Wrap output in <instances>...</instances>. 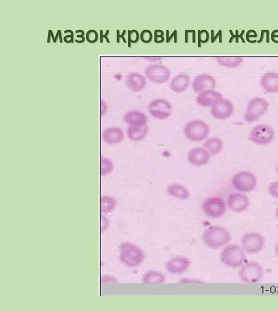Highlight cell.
Wrapping results in <instances>:
<instances>
[{"label":"cell","mask_w":278,"mask_h":311,"mask_svg":"<svg viewBox=\"0 0 278 311\" xmlns=\"http://www.w3.org/2000/svg\"><path fill=\"white\" fill-rule=\"evenodd\" d=\"M167 191L170 196L181 199L187 200L190 197V193L184 186L179 184H172L169 185Z\"/></svg>","instance_id":"26"},{"label":"cell","mask_w":278,"mask_h":311,"mask_svg":"<svg viewBox=\"0 0 278 311\" xmlns=\"http://www.w3.org/2000/svg\"><path fill=\"white\" fill-rule=\"evenodd\" d=\"M145 257L141 249L131 243H126L120 246V259L125 265L136 267L142 264Z\"/></svg>","instance_id":"2"},{"label":"cell","mask_w":278,"mask_h":311,"mask_svg":"<svg viewBox=\"0 0 278 311\" xmlns=\"http://www.w3.org/2000/svg\"><path fill=\"white\" fill-rule=\"evenodd\" d=\"M190 262L186 257H174L167 264V269L169 272L178 274L184 272L190 266Z\"/></svg>","instance_id":"20"},{"label":"cell","mask_w":278,"mask_h":311,"mask_svg":"<svg viewBox=\"0 0 278 311\" xmlns=\"http://www.w3.org/2000/svg\"><path fill=\"white\" fill-rule=\"evenodd\" d=\"M60 37V43H62L63 42V39H62V33H61L60 30H58L56 35V37L54 41V42H56V41L57 40V38L58 37Z\"/></svg>","instance_id":"40"},{"label":"cell","mask_w":278,"mask_h":311,"mask_svg":"<svg viewBox=\"0 0 278 311\" xmlns=\"http://www.w3.org/2000/svg\"><path fill=\"white\" fill-rule=\"evenodd\" d=\"M275 252L276 255L278 256V243L277 244V245L275 246Z\"/></svg>","instance_id":"43"},{"label":"cell","mask_w":278,"mask_h":311,"mask_svg":"<svg viewBox=\"0 0 278 311\" xmlns=\"http://www.w3.org/2000/svg\"><path fill=\"white\" fill-rule=\"evenodd\" d=\"M113 170V164L110 160L106 158H101V174L106 175L110 174Z\"/></svg>","instance_id":"30"},{"label":"cell","mask_w":278,"mask_h":311,"mask_svg":"<svg viewBox=\"0 0 278 311\" xmlns=\"http://www.w3.org/2000/svg\"><path fill=\"white\" fill-rule=\"evenodd\" d=\"M139 39H140V35L137 31L134 30L128 31V45L129 47L130 43L137 42Z\"/></svg>","instance_id":"33"},{"label":"cell","mask_w":278,"mask_h":311,"mask_svg":"<svg viewBox=\"0 0 278 311\" xmlns=\"http://www.w3.org/2000/svg\"><path fill=\"white\" fill-rule=\"evenodd\" d=\"M258 184V179L253 174L247 171L237 173L232 178L233 187L240 193H249L254 190Z\"/></svg>","instance_id":"4"},{"label":"cell","mask_w":278,"mask_h":311,"mask_svg":"<svg viewBox=\"0 0 278 311\" xmlns=\"http://www.w3.org/2000/svg\"><path fill=\"white\" fill-rule=\"evenodd\" d=\"M116 201L111 197H105L101 199V210L103 212H108L115 208Z\"/></svg>","instance_id":"29"},{"label":"cell","mask_w":278,"mask_h":311,"mask_svg":"<svg viewBox=\"0 0 278 311\" xmlns=\"http://www.w3.org/2000/svg\"><path fill=\"white\" fill-rule=\"evenodd\" d=\"M148 133L147 124L143 125L129 126L127 129V135L130 140L139 141L144 139Z\"/></svg>","instance_id":"23"},{"label":"cell","mask_w":278,"mask_h":311,"mask_svg":"<svg viewBox=\"0 0 278 311\" xmlns=\"http://www.w3.org/2000/svg\"><path fill=\"white\" fill-rule=\"evenodd\" d=\"M263 269L261 265L254 261H251L242 267L239 271L240 280L247 283L259 282L263 278Z\"/></svg>","instance_id":"8"},{"label":"cell","mask_w":278,"mask_h":311,"mask_svg":"<svg viewBox=\"0 0 278 311\" xmlns=\"http://www.w3.org/2000/svg\"><path fill=\"white\" fill-rule=\"evenodd\" d=\"M162 58L161 57H153V58H146V59H149L150 61H158L160 59H161Z\"/></svg>","instance_id":"42"},{"label":"cell","mask_w":278,"mask_h":311,"mask_svg":"<svg viewBox=\"0 0 278 311\" xmlns=\"http://www.w3.org/2000/svg\"><path fill=\"white\" fill-rule=\"evenodd\" d=\"M146 77L156 84H164L169 81L171 77L170 69L162 64H152L145 70Z\"/></svg>","instance_id":"11"},{"label":"cell","mask_w":278,"mask_h":311,"mask_svg":"<svg viewBox=\"0 0 278 311\" xmlns=\"http://www.w3.org/2000/svg\"><path fill=\"white\" fill-rule=\"evenodd\" d=\"M268 190L271 197L278 199V181H274L269 184Z\"/></svg>","instance_id":"31"},{"label":"cell","mask_w":278,"mask_h":311,"mask_svg":"<svg viewBox=\"0 0 278 311\" xmlns=\"http://www.w3.org/2000/svg\"><path fill=\"white\" fill-rule=\"evenodd\" d=\"M221 93L214 90H208L199 93L196 98L197 103L202 107H212L217 101L223 99Z\"/></svg>","instance_id":"18"},{"label":"cell","mask_w":278,"mask_h":311,"mask_svg":"<svg viewBox=\"0 0 278 311\" xmlns=\"http://www.w3.org/2000/svg\"><path fill=\"white\" fill-rule=\"evenodd\" d=\"M109 30H107V32H106V34H104V35H103V31H102V30H101V34H100V41H101V43H102V42H103V38H106V40H107V42H108V43H110V41H109V40L108 39V37H107L108 35L109 34Z\"/></svg>","instance_id":"39"},{"label":"cell","mask_w":278,"mask_h":311,"mask_svg":"<svg viewBox=\"0 0 278 311\" xmlns=\"http://www.w3.org/2000/svg\"><path fill=\"white\" fill-rule=\"evenodd\" d=\"M186 137L194 142L201 141L210 135V128L208 124L201 120H193L188 122L184 129Z\"/></svg>","instance_id":"6"},{"label":"cell","mask_w":278,"mask_h":311,"mask_svg":"<svg viewBox=\"0 0 278 311\" xmlns=\"http://www.w3.org/2000/svg\"><path fill=\"white\" fill-rule=\"evenodd\" d=\"M223 142L218 137H212L208 138L205 142L204 148L211 155H217L219 154L223 149Z\"/></svg>","instance_id":"25"},{"label":"cell","mask_w":278,"mask_h":311,"mask_svg":"<svg viewBox=\"0 0 278 311\" xmlns=\"http://www.w3.org/2000/svg\"><path fill=\"white\" fill-rule=\"evenodd\" d=\"M211 155L204 148L198 147L191 149L188 155L189 163L195 166H201L210 162Z\"/></svg>","instance_id":"16"},{"label":"cell","mask_w":278,"mask_h":311,"mask_svg":"<svg viewBox=\"0 0 278 311\" xmlns=\"http://www.w3.org/2000/svg\"><path fill=\"white\" fill-rule=\"evenodd\" d=\"M153 37L152 33L148 30L143 31L140 35L141 40L145 43L151 42L153 40Z\"/></svg>","instance_id":"32"},{"label":"cell","mask_w":278,"mask_h":311,"mask_svg":"<svg viewBox=\"0 0 278 311\" xmlns=\"http://www.w3.org/2000/svg\"><path fill=\"white\" fill-rule=\"evenodd\" d=\"M125 137L124 132L119 128H110L103 132V138L107 143L115 145L123 140Z\"/></svg>","instance_id":"22"},{"label":"cell","mask_w":278,"mask_h":311,"mask_svg":"<svg viewBox=\"0 0 278 311\" xmlns=\"http://www.w3.org/2000/svg\"><path fill=\"white\" fill-rule=\"evenodd\" d=\"M216 86L215 79L207 74H201L196 76L193 82V90L199 94L206 91L214 90Z\"/></svg>","instance_id":"15"},{"label":"cell","mask_w":278,"mask_h":311,"mask_svg":"<svg viewBox=\"0 0 278 311\" xmlns=\"http://www.w3.org/2000/svg\"><path fill=\"white\" fill-rule=\"evenodd\" d=\"M269 103L263 98L256 97L248 103L244 115L246 122L252 123L262 117L268 111Z\"/></svg>","instance_id":"5"},{"label":"cell","mask_w":278,"mask_h":311,"mask_svg":"<svg viewBox=\"0 0 278 311\" xmlns=\"http://www.w3.org/2000/svg\"><path fill=\"white\" fill-rule=\"evenodd\" d=\"M241 243L243 251L250 254H256L263 250L265 241L262 235L250 232L242 237Z\"/></svg>","instance_id":"9"},{"label":"cell","mask_w":278,"mask_h":311,"mask_svg":"<svg viewBox=\"0 0 278 311\" xmlns=\"http://www.w3.org/2000/svg\"><path fill=\"white\" fill-rule=\"evenodd\" d=\"M275 170L276 173L278 174V164L275 166Z\"/></svg>","instance_id":"45"},{"label":"cell","mask_w":278,"mask_h":311,"mask_svg":"<svg viewBox=\"0 0 278 311\" xmlns=\"http://www.w3.org/2000/svg\"><path fill=\"white\" fill-rule=\"evenodd\" d=\"M203 239L208 247L219 248L229 242L230 235L228 231L223 227L212 226L205 231Z\"/></svg>","instance_id":"1"},{"label":"cell","mask_w":278,"mask_h":311,"mask_svg":"<svg viewBox=\"0 0 278 311\" xmlns=\"http://www.w3.org/2000/svg\"><path fill=\"white\" fill-rule=\"evenodd\" d=\"M147 84L145 77L137 73H130L126 78V86L134 92H141L144 90Z\"/></svg>","instance_id":"17"},{"label":"cell","mask_w":278,"mask_h":311,"mask_svg":"<svg viewBox=\"0 0 278 311\" xmlns=\"http://www.w3.org/2000/svg\"><path fill=\"white\" fill-rule=\"evenodd\" d=\"M155 42L160 43L164 41V32L160 30H156L155 31Z\"/></svg>","instance_id":"36"},{"label":"cell","mask_w":278,"mask_h":311,"mask_svg":"<svg viewBox=\"0 0 278 311\" xmlns=\"http://www.w3.org/2000/svg\"><path fill=\"white\" fill-rule=\"evenodd\" d=\"M202 208L208 217L217 219L223 216L226 212V204L224 200L219 197H212L206 199Z\"/></svg>","instance_id":"10"},{"label":"cell","mask_w":278,"mask_h":311,"mask_svg":"<svg viewBox=\"0 0 278 311\" xmlns=\"http://www.w3.org/2000/svg\"><path fill=\"white\" fill-rule=\"evenodd\" d=\"M149 111L154 118L164 120L170 117L172 113V105L163 99H155L149 105Z\"/></svg>","instance_id":"12"},{"label":"cell","mask_w":278,"mask_h":311,"mask_svg":"<svg viewBox=\"0 0 278 311\" xmlns=\"http://www.w3.org/2000/svg\"><path fill=\"white\" fill-rule=\"evenodd\" d=\"M217 63L220 66L227 68L239 67L243 63L242 57H216Z\"/></svg>","instance_id":"27"},{"label":"cell","mask_w":278,"mask_h":311,"mask_svg":"<svg viewBox=\"0 0 278 311\" xmlns=\"http://www.w3.org/2000/svg\"><path fill=\"white\" fill-rule=\"evenodd\" d=\"M260 84L264 90L269 93L278 92V74L267 73L261 78Z\"/></svg>","instance_id":"19"},{"label":"cell","mask_w":278,"mask_h":311,"mask_svg":"<svg viewBox=\"0 0 278 311\" xmlns=\"http://www.w3.org/2000/svg\"><path fill=\"white\" fill-rule=\"evenodd\" d=\"M258 37L257 33L253 30H250L247 32L246 34L247 40L249 42L250 38H257Z\"/></svg>","instance_id":"37"},{"label":"cell","mask_w":278,"mask_h":311,"mask_svg":"<svg viewBox=\"0 0 278 311\" xmlns=\"http://www.w3.org/2000/svg\"><path fill=\"white\" fill-rule=\"evenodd\" d=\"M210 35L206 30L198 31V41L199 42L206 43L210 40Z\"/></svg>","instance_id":"35"},{"label":"cell","mask_w":278,"mask_h":311,"mask_svg":"<svg viewBox=\"0 0 278 311\" xmlns=\"http://www.w3.org/2000/svg\"><path fill=\"white\" fill-rule=\"evenodd\" d=\"M211 114L216 119L224 120L230 118L234 111V106L229 100L222 99L211 107Z\"/></svg>","instance_id":"13"},{"label":"cell","mask_w":278,"mask_h":311,"mask_svg":"<svg viewBox=\"0 0 278 311\" xmlns=\"http://www.w3.org/2000/svg\"><path fill=\"white\" fill-rule=\"evenodd\" d=\"M245 252L237 245L226 247L221 253L222 262L229 268H238L244 264L246 257Z\"/></svg>","instance_id":"3"},{"label":"cell","mask_w":278,"mask_h":311,"mask_svg":"<svg viewBox=\"0 0 278 311\" xmlns=\"http://www.w3.org/2000/svg\"><path fill=\"white\" fill-rule=\"evenodd\" d=\"M190 83V77L186 74L181 73L174 77L171 81V90L176 93L186 91Z\"/></svg>","instance_id":"21"},{"label":"cell","mask_w":278,"mask_h":311,"mask_svg":"<svg viewBox=\"0 0 278 311\" xmlns=\"http://www.w3.org/2000/svg\"><path fill=\"white\" fill-rule=\"evenodd\" d=\"M86 38L89 42L95 43L98 40L99 35L97 31L92 30L87 32Z\"/></svg>","instance_id":"34"},{"label":"cell","mask_w":278,"mask_h":311,"mask_svg":"<svg viewBox=\"0 0 278 311\" xmlns=\"http://www.w3.org/2000/svg\"><path fill=\"white\" fill-rule=\"evenodd\" d=\"M275 216L276 218L278 220V207H277V208L275 210Z\"/></svg>","instance_id":"44"},{"label":"cell","mask_w":278,"mask_h":311,"mask_svg":"<svg viewBox=\"0 0 278 311\" xmlns=\"http://www.w3.org/2000/svg\"><path fill=\"white\" fill-rule=\"evenodd\" d=\"M124 120L129 126H138L147 124V118L144 113L132 110L125 114Z\"/></svg>","instance_id":"24"},{"label":"cell","mask_w":278,"mask_h":311,"mask_svg":"<svg viewBox=\"0 0 278 311\" xmlns=\"http://www.w3.org/2000/svg\"><path fill=\"white\" fill-rule=\"evenodd\" d=\"M278 30H275L271 34V39L274 43H278Z\"/></svg>","instance_id":"38"},{"label":"cell","mask_w":278,"mask_h":311,"mask_svg":"<svg viewBox=\"0 0 278 311\" xmlns=\"http://www.w3.org/2000/svg\"><path fill=\"white\" fill-rule=\"evenodd\" d=\"M164 275L156 271H149L145 273L143 278V281L146 284L161 283L164 282Z\"/></svg>","instance_id":"28"},{"label":"cell","mask_w":278,"mask_h":311,"mask_svg":"<svg viewBox=\"0 0 278 311\" xmlns=\"http://www.w3.org/2000/svg\"><path fill=\"white\" fill-rule=\"evenodd\" d=\"M249 139L258 146H267L272 143L275 138V131L266 124H259L252 128L249 133Z\"/></svg>","instance_id":"7"},{"label":"cell","mask_w":278,"mask_h":311,"mask_svg":"<svg viewBox=\"0 0 278 311\" xmlns=\"http://www.w3.org/2000/svg\"><path fill=\"white\" fill-rule=\"evenodd\" d=\"M125 33H126V31H124L123 34L119 35V30L117 31V42H120V40H119L120 39L119 38L120 37L123 38V39L124 41H125V42H126V41L125 40V38L123 37V35H125Z\"/></svg>","instance_id":"41"},{"label":"cell","mask_w":278,"mask_h":311,"mask_svg":"<svg viewBox=\"0 0 278 311\" xmlns=\"http://www.w3.org/2000/svg\"><path fill=\"white\" fill-rule=\"evenodd\" d=\"M227 202L229 208L236 212L246 211L250 205L248 197L242 193L230 194L228 198Z\"/></svg>","instance_id":"14"}]
</instances>
